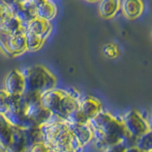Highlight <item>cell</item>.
<instances>
[{
	"label": "cell",
	"mask_w": 152,
	"mask_h": 152,
	"mask_svg": "<svg viewBox=\"0 0 152 152\" xmlns=\"http://www.w3.org/2000/svg\"><path fill=\"white\" fill-rule=\"evenodd\" d=\"M124 14L129 19L138 18L144 12L142 0H123L121 3Z\"/></svg>",
	"instance_id": "14"
},
{
	"label": "cell",
	"mask_w": 152,
	"mask_h": 152,
	"mask_svg": "<svg viewBox=\"0 0 152 152\" xmlns=\"http://www.w3.org/2000/svg\"><path fill=\"white\" fill-rule=\"evenodd\" d=\"M49 152H56V151H54V150H50V151H49Z\"/></svg>",
	"instance_id": "29"
},
{
	"label": "cell",
	"mask_w": 152,
	"mask_h": 152,
	"mask_svg": "<svg viewBox=\"0 0 152 152\" xmlns=\"http://www.w3.org/2000/svg\"><path fill=\"white\" fill-rule=\"evenodd\" d=\"M88 125L96 141V146L101 149L122 142L128 134L121 119L107 111L102 110L89 119Z\"/></svg>",
	"instance_id": "1"
},
{
	"label": "cell",
	"mask_w": 152,
	"mask_h": 152,
	"mask_svg": "<svg viewBox=\"0 0 152 152\" xmlns=\"http://www.w3.org/2000/svg\"><path fill=\"white\" fill-rule=\"evenodd\" d=\"M22 96L26 103V114L36 125L41 126L51 118L52 114L43 107L40 94L24 92Z\"/></svg>",
	"instance_id": "5"
},
{
	"label": "cell",
	"mask_w": 152,
	"mask_h": 152,
	"mask_svg": "<svg viewBox=\"0 0 152 152\" xmlns=\"http://www.w3.org/2000/svg\"><path fill=\"white\" fill-rule=\"evenodd\" d=\"M121 120L128 134L136 138V139L150 129L149 124L135 109H131V110L127 111L121 118Z\"/></svg>",
	"instance_id": "6"
},
{
	"label": "cell",
	"mask_w": 152,
	"mask_h": 152,
	"mask_svg": "<svg viewBox=\"0 0 152 152\" xmlns=\"http://www.w3.org/2000/svg\"><path fill=\"white\" fill-rule=\"evenodd\" d=\"M12 12L13 15H15L22 25L26 28L28 23L37 17L36 8L31 0H26L25 2L17 5L16 7L12 9Z\"/></svg>",
	"instance_id": "8"
},
{
	"label": "cell",
	"mask_w": 152,
	"mask_h": 152,
	"mask_svg": "<svg viewBox=\"0 0 152 152\" xmlns=\"http://www.w3.org/2000/svg\"><path fill=\"white\" fill-rule=\"evenodd\" d=\"M10 108V95L5 90H0V114L4 115Z\"/></svg>",
	"instance_id": "20"
},
{
	"label": "cell",
	"mask_w": 152,
	"mask_h": 152,
	"mask_svg": "<svg viewBox=\"0 0 152 152\" xmlns=\"http://www.w3.org/2000/svg\"><path fill=\"white\" fill-rule=\"evenodd\" d=\"M27 149L24 128L12 126V140L5 152H25Z\"/></svg>",
	"instance_id": "13"
},
{
	"label": "cell",
	"mask_w": 152,
	"mask_h": 152,
	"mask_svg": "<svg viewBox=\"0 0 152 152\" xmlns=\"http://www.w3.org/2000/svg\"><path fill=\"white\" fill-rule=\"evenodd\" d=\"M25 152H26V151H25Z\"/></svg>",
	"instance_id": "32"
},
{
	"label": "cell",
	"mask_w": 152,
	"mask_h": 152,
	"mask_svg": "<svg viewBox=\"0 0 152 152\" xmlns=\"http://www.w3.org/2000/svg\"><path fill=\"white\" fill-rule=\"evenodd\" d=\"M50 148L44 142H36L33 145H31L30 148L27 149L26 152H49Z\"/></svg>",
	"instance_id": "23"
},
{
	"label": "cell",
	"mask_w": 152,
	"mask_h": 152,
	"mask_svg": "<svg viewBox=\"0 0 152 152\" xmlns=\"http://www.w3.org/2000/svg\"><path fill=\"white\" fill-rule=\"evenodd\" d=\"M69 127L74 139L79 142V145L82 147L92 140L93 133L88 123L82 124V125L81 124H79V125L69 124Z\"/></svg>",
	"instance_id": "11"
},
{
	"label": "cell",
	"mask_w": 152,
	"mask_h": 152,
	"mask_svg": "<svg viewBox=\"0 0 152 152\" xmlns=\"http://www.w3.org/2000/svg\"><path fill=\"white\" fill-rule=\"evenodd\" d=\"M126 152H144V151L141 150L140 148H138L137 146H132V147H129V148H126Z\"/></svg>",
	"instance_id": "26"
},
{
	"label": "cell",
	"mask_w": 152,
	"mask_h": 152,
	"mask_svg": "<svg viewBox=\"0 0 152 152\" xmlns=\"http://www.w3.org/2000/svg\"><path fill=\"white\" fill-rule=\"evenodd\" d=\"M151 35H152V31H151Z\"/></svg>",
	"instance_id": "31"
},
{
	"label": "cell",
	"mask_w": 152,
	"mask_h": 152,
	"mask_svg": "<svg viewBox=\"0 0 152 152\" xmlns=\"http://www.w3.org/2000/svg\"><path fill=\"white\" fill-rule=\"evenodd\" d=\"M149 126H150V129H152V115L150 118V123H149Z\"/></svg>",
	"instance_id": "27"
},
{
	"label": "cell",
	"mask_w": 152,
	"mask_h": 152,
	"mask_svg": "<svg viewBox=\"0 0 152 152\" xmlns=\"http://www.w3.org/2000/svg\"><path fill=\"white\" fill-rule=\"evenodd\" d=\"M86 1H88V2H95V1H99V0H86Z\"/></svg>",
	"instance_id": "28"
},
{
	"label": "cell",
	"mask_w": 152,
	"mask_h": 152,
	"mask_svg": "<svg viewBox=\"0 0 152 152\" xmlns=\"http://www.w3.org/2000/svg\"><path fill=\"white\" fill-rule=\"evenodd\" d=\"M12 126L9 123L4 115L0 114V149L6 151L7 147L12 140Z\"/></svg>",
	"instance_id": "15"
},
{
	"label": "cell",
	"mask_w": 152,
	"mask_h": 152,
	"mask_svg": "<svg viewBox=\"0 0 152 152\" xmlns=\"http://www.w3.org/2000/svg\"><path fill=\"white\" fill-rule=\"evenodd\" d=\"M66 122H68L69 124H73V125H79V124L82 125V124H88V119L81 112L78 107L69 114L68 118L66 119Z\"/></svg>",
	"instance_id": "19"
},
{
	"label": "cell",
	"mask_w": 152,
	"mask_h": 152,
	"mask_svg": "<svg viewBox=\"0 0 152 152\" xmlns=\"http://www.w3.org/2000/svg\"><path fill=\"white\" fill-rule=\"evenodd\" d=\"M79 109L88 120L103 110L102 103L93 96H85L80 99Z\"/></svg>",
	"instance_id": "10"
},
{
	"label": "cell",
	"mask_w": 152,
	"mask_h": 152,
	"mask_svg": "<svg viewBox=\"0 0 152 152\" xmlns=\"http://www.w3.org/2000/svg\"><path fill=\"white\" fill-rule=\"evenodd\" d=\"M2 1L7 5L10 9H13L14 7H16L17 5L21 4L23 2H25L26 0H2Z\"/></svg>",
	"instance_id": "25"
},
{
	"label": "cell",
	"mask_w": 152,
	"mask_h": 152,
	"mask_svg": "<svg viewBox=\"0 0 152 152\" xmlns=\"http://www.w3.org/2000/svg\"><path fill=\"white\" fill-rule=\"evenodd\" d=\"M4 90L12 96H20L25 92V78L22 71L12 69L5 78Z\"/></svg>",
	"instance_id": "7"
},
{
	"label": "cell",
	"mask_w": 152,
	"mask_h": 152,
	"mask_svg": "<svg viewBox=\"0 0 152 152\" xmlns=\"http://www.w3.org/2000/svg\"><path fill=\"white\" fill-rule=\"evenodd\" d=\"M136 146L144 152L152 150V129H149L145 134L137 138Z\"/></svg>",
	"instance_id": "18"
},
{
	"label": "cell",
	"mask_w": 152,
	"mask_h": 152,
	"mask_svg": "<svg viewBox=\"0 0 152 152\" xmlns=\"http://www.w3.org/2000/svg\"><path fill=\"white\" fill-rule=\"evenodd\" d=\"M148 152H152V150H150V151H148Z\"/></svg>",
	"instance_id": "30"
},
{
	"label": "cell",
	"mask_w": 152,
	"mask_h": 152,
	"mask_svg": "<svg viewBox=\"0 0 152 152\" xmlns=\"http://www.w3.org/2000/svg\"><path fill=\"white\" fill-rule=\"evenodd\" d=\"M12 15H13V13L12 12V10L10 9L2 0H0V25H1L6 19H8L9 17H11Z\"/></svg>",
	"instance_id": "21"
},
{
	"label": "cell",
	"mask_w": 152,
	"mask_h": 152,
	"mask_svg": "<svg viewBox=\"0 0 152 152\" xmlns=\"http://www.w3.org/2000/svg\"><path fill=\"white\" fill-rule=\"evenodd\" d=\"M121 8V0H101L99 13L104 18H111Z\"/></svg>",
	"instance_id": "16"
},
{
	"label": "cell",
	"mask_w": 152,
	"mask_h": 152,
	"mask_svg": "<svg viewBox=\"0 0 152 152\" xmlns=\"http://www.w3.org/2000/svg\"><path fill=\"white\" fill-rule=\"evenodd\" d=\"M26 27L22 25V23L18 20L15 15H12L6 19L1 25H0V30H3L10 33H18L22 31H26Z\"/></svg>",
	"instance_id": "17"
},
{
	"label": "cell",
	"mask_w": 152,
	"mask_h": 152,
	"mask_svg": "<svg viewBox=\"0 0 152 152\" xmlns=\"http://www.w3.org/2000/svg\"><path fill=\"white\" fill-rule=\"evenodd\" d=\"M80 94L77 90L52 88L41 94V103L48 111L60 120L66 121L68 116L79 107Z\"/></svg>",
	"instance_id": "3"
},
{
	"label": "cell",
	"mask_w": 152,
	"mask_h": 152,
	"mask_svg": "<svg viewBox=\"0 0 152 152\" xmlns=\"http://www.w3.org/2000/svg\"><path fill=\"white\" fill-rule=\"evenodd\" d=\"M25 78V92L43 94L55 88L56 78L44 66H33L22 71Z\"/></svg>",
	"instance_id": "4"
},
{
	"label": "cell",
	"mask_w": 152,
	"mask_h": 152,
	"mask_svg": "<svg viewBox=\"0 0 152 152\" xmlns=\"http://www.w3.org/2000/svg\"><path fill=\"white\" fill-rule=\"evenodd\" d=\"M41 128L44 142L50 150L56 152H64L69 149L74 152H81L82 150L83 147L72 136L68 122L52 115L49 121L43 124Z\"/></svg>",
	"instance_id": "2"
},
{
	"label": "cell",
	"mask_w": 152,
	"mask_h": 152,
	"mask_svg": "<svg viewBox=\"0 0 152 152\" xmlns=\"http://www.w3.org/2000/svg\"><path fill=\"white\" fill-rule=\"evenodd\" d=\"M103 52L107 58L112 59V58H116L119 55V49H118V47L114 44H107L104 47Z\"/></svg>",
	"instance_id": "22"
},
{
	"label": "cell",
	"mask_w": 152,
	"mask_h": 152,
	"mask_svg": "<svg viewBox=\"0 0 152 152\" xmlns=\"http://www.w3.org/2000/svg\"><path fill=\"white\" fill-rule=\"evenodd\" d=\"M51 30L52 27L50 21L36 17L28 24L26 31L40 38L43 41H46V39L50 34Z\"/></svg>",
	"instance_id": "9"
},
{
	"label": "cell",
	"mask_w": 152,
	"mask_h": 152,
	"mask_svg": "<svg viewBox=\"0 0 152 152\" xmlns=\"http://www.w3.org/2000/svg\"><path fill=\"white\" fill-rule=\"evenodd\" d=\"M36 8V14L38 18L50 21L56 16L57 8L50 0H31Z\"/></svg>",
	"instance_id": "12"
},
{
	"label": "cell",
	"mask_w": 152,
	"mask_h": 152,
	"mask_svg": "<svg viewBox=\"0 0 152 152\" xmlns=\"http://www.w3.org/2000/svg\"><path fill=\"white\" fill-rule=\"evenodd\" d=\"M126 147L122 142H119L114 145H110L104 149V152H126Z\"/></svg>",
	"instance_id": "24"
}]
</instances>
